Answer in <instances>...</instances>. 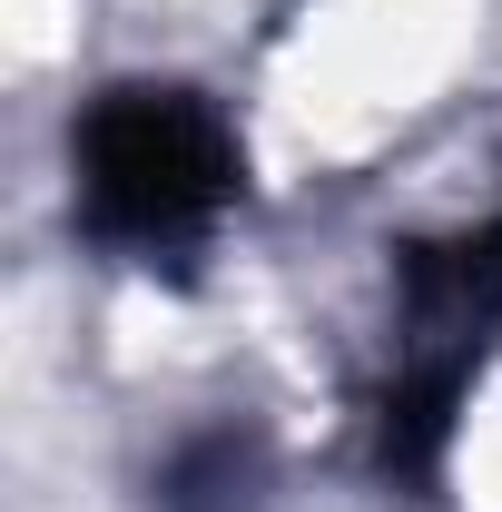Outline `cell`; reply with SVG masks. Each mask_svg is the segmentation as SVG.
<instances>
[{"label":"cell","instance_id":"obj_2","mask_svg":"<svg viewBox=\"0 0 502 512\" xmlns=\"http://www.w3.org/2000/svg\"><path fill=\"white\" fill-rule=\"evenodd\" d=\"M256 503V444L247 434H197L168 463V512H247Z\"/></svg>","mask_w":502,"mask_h":512},{"label":"cell","instance_id":"obj_1","mask_svg":"<svg viewBox=\"0 0 502 512\" xmlns=\"http://www.w3.org/2000/svg\"><path fill=\"white\" fill-rule=\"evenodd\" d=\"M237 197V138L197 89L128 79L99 89L79 119V227L99 247L168 256L197 247Z\"/></svg>","mask_w":502,"mask_h":512}]
</instances>
